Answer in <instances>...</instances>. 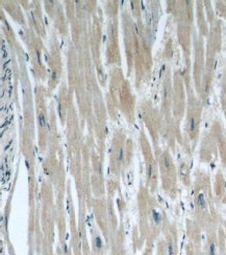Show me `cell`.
Wrapping results in <instances>:
<instances>
[{"instance_id":"6da1fadb","label":"cell","mask_w":226,"mask_h":255,"mask_svg":"<svg viewBox=\"0 0 226 255\" xmlns=\"http://www.w3.org/2000/svg\"><path fill=\"white\" fill-rule=\"evenodd\" d=\"M197 205L200 208H206L207 206V202H206V197H204L203 194H199L197 197Z\"/></svg>"},{"instance_id":"7a4b0ae2","label":"cell","mask_w":226,"mask_h":255,"mask_svg":"<svg viewBox=\"0 0 226 255\" xmlns=\"http://www.w3.org/2000/svg\"><path fill=\"white\" fill-rule=\"evenodd\" d=\"M39 121H40V125L42 126V127H44L45 126V119H44V115L43 114H40L39 115Z\"/></svg>"}]
</instances>
